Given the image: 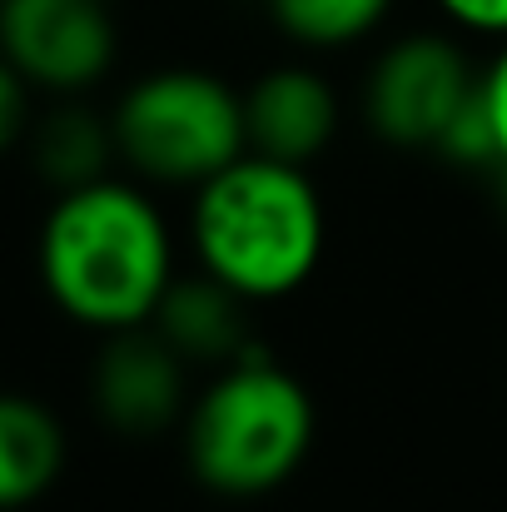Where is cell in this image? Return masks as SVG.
I'll return each instance as SVG.
<instances>
[{"label":"cell","instance_id":"18","mask_svg":"<svg viewBox=\"0 0 507 512\" xmlns=\"http://www.w3.org/2000/svg\"><path fill=\"white\" fill-rule=\"evenodd\" d=\"M0 5H5V0H0Z\"/></svg>","mask_w":507,"mask_h":512},{"label":"cell","instance_id":"4","mask_svg":"<svg viewBox=\"0 0 507 512\" xmlns=\"http://www.w3.org/2000/svg\"><path fill=\"white\" fill-rule=\"evenodd\" d=\"M115 150L150 184L199 189L239 155H249L244 135V95L209 70H155L135 80L115 115Z\"/></svg>","mask_w":507,"mask_h":512},{"label":"cell","instance_id":"15","mask_svg":"<svg viewBox=\"0 0 507 512\" xmlns=\"http://www.w3.org/2000/svg\"><path fill=\"white\" fill-rule=\"evenodd\" d=\"M438 10L458 30H473V35H488V40H507V0H438Z\"/></svg>","mask_w":507,"mask_h":512},{"label":"cell","instance_id":"2","mask_svg":"<svg viewBox=\"0 0 507 512\" xmlns=\"http://www.w3.org/2000/svg\"><path fill=\"white\" fill-rule=\"evenodd\" d=\"M329 219L309 170L239 155L194 189L189 244L209 279L249 304L289 299L324 259Z\"/></svg>","mask_w":507,"mask_h":512},{"label":"cell","instance_id":"11","mask_svg":"<svg viewBox=\"0 0 507 512\" xmlns=\"http://www.w3.org/2000/svg\"><path fill=\"white\" fill-rule=\"evenodd\" d=\"M110 160H120L115 125L100 120L90 105L70 100V105H55L40 125H30V165L55 194L110 179Z\"/></svg>","mask_w":507,"mask_h":512},{"label":"cell","instance_id":"10","mask_svg":"<svg viewBox=\"0 0 507 512\" xmlns=\"http://www.w3.org/2000/svg\"><path fill=\"white\" fill-rule=\"evenodd\" d=\"M60 468H65L60 418L25 393H0V512L30 508L35 498H45Z\"/></svg>","mask_w":507,"mask_h":512},{"label":"cell","instance_id":"16","mask_svg":"<svg viewBox=\"0 0 507 512\" xmlns=\"http://www.w3.org/2000/svg\"><path fill=\"white\" fill-rule=\"evenodd\" d=\"M478 90H483V105H488L493 135H498V155H503V165H507V40H503V50L493 55V65L483 70ZM503 165H498V170H503Z\"/></svg>","mask_w":507,"mask_h":512},{"label":"cell","instance_id":"5","mask_svg":"<svg viewBox=\"0 0 507 512\" xmlns=\"http://www.w3.org/2000/svg\"><path fill=\"white\" fill-rule=\"evenodd\" d=\"M478 70L468 65L463 45L438 30H413L393 40L363 85L368 130L398 150H438L448 125L478 95Z\"/></svg>","mask_w":507,"mask_h":512},{"label":"cell","instance_id":"8","mask_svg":"<svg viewBox=\"0 0 507 512\" xmlns=\"http://www.w3.org/2000/svg\"><path fill=\"white\" fill-rule=\"evenodd\" d=\"M334 130H338V95L334 85L319 70H309V65L264 70L244 90L249 155L309 170V160H319L329 150Z\"/></svg>","mask_w":507,"mask_h":512},{"label":"cell","instance_id":"7","mask_svg":"<svg viewBox=\"0 0 507 512\" xmlns=\"http://www.w3.org/2000/svg\"><path fill=\"white\" fill-rule=\"evenodd\" d=\"M189 363L150 324L105 334V348L90 373L95 413L125 438H155L189 413Z\"/></svg>","mask_w":507,"mask_h":512},{"label":"cell","instance_id":"3","mask_svg":"<svg viewBox=\"0 0 507 512\" xmlns=\"http://www.w3.org/2000/svg\"><path fill=\"white\" fill-rule=\"evenodd\" d=\"M184 458L219 498L284 488L314 448V398L259 343L219 368L184 413Z\"/></svg>","mask_w":507,"mask_h":512},{"label":"cell","instance_id":"12","mask_svg":"<svg viewBox=\"0 0 507 512\" xmlns=\"http://www.w3.org/2000/svg\"><path fill=\"white\" fill-rule=\"evenodd\" d=\"M274 25L309 50H343L358 45L363 35H373L393 0H264Z\"/></svg>","mask_w":507,"mask_h":512},{"label":"cell","instance_id":"1","mask_svg":"<svg viewBox=\"0 0 507 512\" xmlns=\"http://www.w3.org/2000/svg\"><path fill=\"white\" fill-rule=\"evenodd\" d=\"M35 264L50 304L95 334L145 329L179 279L160 204L125 179H95L55 194Z\"/></svg>","mask_w":507,"mask_h":512},{"label":"cell","instance_id":"6","mask_svg":"<svg viewBox=\"0 0 507 512\" xmlns=\"http://www.w3.org/2000/svg\"><path fill=\"white\" fill-rule=\"evenodd\" d=\"M110 0H5L0 55L45 95H85L115 65Z\"/></svg>","mask_w":507,"mask_h":512},{"label":"cell","instance_id":"9","mask_svg":"<svg viewBox=\"0 0 507 512\" xmlns=\"http://www.w3.org/2000/svg\"><path fill=\"white\" fill-rule=\"evenodd\" d=\"M150 329L189 363V368H229L239 363L254 334H249V299H239L234 289H224L219 279H209L204 269L194 279H174L169 294L160 299Z\"/></svg>","mask_w":507,"mask_h":512},{"label":"cell","instance_id":"13","mask_svg":"<svg viewBox=\"0 0 507 512\" xmlns=\"http://www.w3.org/2000/svg\"><path fill=\"white\" fill-rule=\"evenodd\" d=\"M438 155L448 165H468V170H483V165H503L498 155V135H493V120H488V105H483V90L463 105V115L448 125V135L438 140Z\"/></svg>","mask_w":507,"mask_h":512},{"label":"cell","instance_id":"17","mask_svg":"<svg viewBox=\"0 0 507 512\" xmlns=\"http://www.w3.org/2000/svg\"><path fill=\"white\" fill-rule=\"evenodd\" d=\"M503 204H507V165H503Z\"/></svg>","mask_w":507,"mask_h":512},{"label":"cell","instance_id":"14","mask_svg":"<svg viewBox=\"0 0 507 512\" xmlns=\"http://www.w3.org/2000/svg\"><path fill=\"white\" fill-rule=\"evenodd\" d=\"M30 135V85L25 75L0 55V155Z\"/></svg>","mask_w":507,"mask_h":512}]
</instances>
